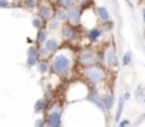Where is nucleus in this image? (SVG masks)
Here are the masks:
<instances>
[{"label": "nucleus", "instance_id": "nucleus-42", "mask_svg": "<svg viewBox=\"0 0 145 127\" xmlns=\"http://www.w3.org/2000/svg\"><path fill=\"white\" fill-rule=\"evenodd\" d=\"M144 68H145V65H144Z\"/></svg>", "mask_w": 145, "mask_h": 127}, {"label": "nucleus", "instance_id": "nucleus-7", "mask_svg": "<svg viewBox=\"0 0 145 127\" xmlns=\"http://www.w3.org/2000/svg\"><path fill=\"white\" fill-rule=\"evenodd\" d=\"M101 105H103V109L106 113H110L116 105V97L114 95L111 93V90H106V92H101Z\"/></svg>", "mask_w": 145, "mask_h": 127}, {"label": "nucleus", "instance_id": "nucleus-3", "mask_svg": "<svg viewBox=\"0 0 145 127\" xmlns=\"http://www.w3.org/2000/svg\"><path fill=\"white\" fill-rule=\"evenodd\" d=\"M76 62L85 69L90 68V66H95V65H97L96 52L93 49H82L76 57Z\"/></svg>", "mask_w": 145, "mask_h": 127}, {"label": "nucleus", "instance_id": "nucleus-12", "mask_svg": "<svg viewBox=\"0 0 145 127\" xmlns=\"http://www.w3.org/2000/svg\"><path fill=\"white\" fill-rule=\"evenodd\" d=\"M96 16H97V20H99L101 24H103V23H107V21H111L110 13H108V10H107L106 6H97Z\"/></svg>", "mask_w": 145, "mask_h": 127}, {"label": "nucleus", "instance_id": "nucleus-30", "mask_svg": "<svg viewBox=\"0 0 145 127\" xmlns=\"http://www.w3.org/2000/svg\"><path fill=\"white\" fill-rule=\"evenodd\" d=\"M130 126H131V120L130 119H121L117 123V127H130Z\"/></svg>", "mask_w": 145, "mask_h": 127}, {"label": "nucleus", "instance_id": "nucleus-19", "mask_svg": "<svg viewBox=\"0 0 145 127\" xmlns=\"http://www.w3.org/2000/svg\"><path fill=\"white\" fill-rule=\"evenodd\" d=\"M45 30L47 31H51V33H55V31H58V30H61V23L55 18V17H52L51 20L47 21V27H45Z\"/></svg>", "mask_w": 145, "mask_h": 127}, {"label": "nucleus", "instance_id": "nucleus-11", "mask_svg": "<svg viewBox=\"0 0 145 127\" xmlns=\"http://www.w3.org/2000/svg\"><path fill=\"white\" fill-rule=\"evenodd\" d=\"M48 100L45 97H40L35 105H34V113L35 114H42V113H47L49 110V106H48Z\"/></svg>", "mask_w": 145, "mask_h": 127}, {"label": "nucleus", "instance_id": "nucleus-1", "mask_svg": "<svg viewBox=\"0 0 145 127\" xmlns=\"http://www.w3.org/2000/svg\"><path fill=\"white\" fill-rule=\"evenodd\" d=\"M51 72L55 76H66L73 65V58L68 54V51L59 49L51 57Z\"/></svg>", "mask_w": 145, "mask_h": 127}, {"label": "nucleus", "instance_id": "nucleus-29", "mask_svg": "<svg viewBox=\"0 0 145 127\" xmlns=\"http://www.w3.org/2000/svg\"><path fill=\"white\" fill-rule=\"evenodd\" d=\"M34 127H47V122L44 117H37L34 120Z\"/></svg>", "mask_w": 145, "mask_h": 127}, {"label": "nucleus", "instance_id": "nucleus-37", "mask_svg": "<svg viewBox=\"0 0 145 127\" xmlns=\"http://www.w3.org/2000/svg\"><path fill=\"white\" fill-rule=\"evenodd\" d=\"M27 42H28V44H33V42H35V41H34L31 37H27Z\"/></svg>", "mask_w": 145, "mask_h": 127}, {"label": "nucleus", "instance_id": "nucleus-34", "mask_svg": "<svg viewBox=\"0 0 145 127\" xmlns=\"http://www.w3.org/2000/svg\"><path fill=\"white\" fill-rule=\"evenodd\" d=\"M89 1H90V0H78V4L83 9L85 6H88V3H89Z\"/></svg>", "mask_w": 145, "mask_h": 127}, {"label": "nucleus", "instance_id": "nucleus-20", "mask_svg": "<svg viewBox=\"0 0 145 127\" xmlns=\"http://www.w3.org/2000/svg\"><path fill=\"white\" fill-rule=\"evenodd\" d=\"M21 4L27 10H37L40 6V0H23Z\"/></svg>", "mask_w": 145, "mask_h": 127}, {"label": "nucleus", "instance_id": "nucleus-40", "mask_svg": "<svg viewBox=\"0 0 145 127\" xmlns=\"http://www.w3.org/2000/svg\"><path fill=\"white\" fill-rule=\"evenodd\" d=\"M125 1H127V4H128V6H130V7H131V6H133V4H131V1H130V0H125Z\"/></svg>", "mask_w": 145, "mask_h": 127}, {"label": "nucleus", "instance_id": "nucleus-27", "mask_svg": "<svg viewBox=\"0 0 145 127\" xmlns=\"http://www.w3.org/2000/svg\"><path fill=\"white\" fill-rule=\"evenodd\" d=\"M134 96H135L137 99H141V100H142V97L145 96V86L144 85H138V86H137V89H135V92H134Z\"/></svg>", "mask_w": 145, "mask_h": 127}, {"label": "nucleus", "instance_id": "nucleus-13", "mask_svg": "<svg viewBox=\"0 0 145 127\" xmlns=\"http://www.w3.org/2000/svg\"><path fill=\"white\" fill-rule=\"evenodd\" d=\"M101 36H103V30H101L100 27H97L96 26V27H92V28H89V30H88L86 38L92 42V44H95V42H97L100 38H101Z\"/></svg>", "mask_w": 145, "mask_h": 127}, {"label": "nucleus", "instance_id": "nucleus-2", "mask_svg": "<svg viewBox=\"0 0 145 127\" xmlns=\"http://www.w3.org/2000/svg\"><path fill=\"white\" fill-rule=\"evenodd\" d=\"M83 76H85L86 82L89 85H99V86H100L103 82H106V79H107V72L104 71L103 66L95 65V66L86 68L85 72H83Z\"/></svg>", "mask_w": 145, "mask_h": 127}, {"label": "nucleus", "instance_id": "nucleus-32", "mask_svg": "<svg viewBox=\"0 0 145 127\" xmlns=\"http://www.w3.org/2000/svg\"><path fill=\"white\" fill-rule=\"evenodd\" d=\"M113 21H107V23H103V31H111L113 28Z\"/></svg>", "mask_w": 145, "mask_h": 127}, {"label": "nucleus", "instance_id": "nucleus-38", "mask_svg": "<svg viewBox=\"0 0 145 127\" xmlns=\"http://www.w3.org/2000/svg\"><path fill=\"white\" fill-rule=\"evenodd\" d=\"M58 1H59V0H48V3H51V4H54V3L58 4Z\"/></svg>", "mask_w": 145, "mask_h": 127}, {"label": "nucleus", "instance_id": "nucleus-4", "mask_svg": "<svg viewBox=\"0 0 145 127\" xmlns=\"http://www.w3.org/2000/svg\"><path fill=\"white\" fill-rule=\"evenodd\" d=\"M62 107L61 106H54L52 109H49L45 116V122L47 127H62Z\"/></svg>", "mask_w": 145, "mask_h": 127}, {"label": "nucleus", "instance_id": "nucleus-16", "mask_svg": "<svg viewBox=\"0 0 145 127\" xmlns=\"http://www.w3.org/2000/svg\"><path fill=\"white\" fill-rule=\"evenodd\" d=\"M124 106H125V100L120 96V97H118V102H117V106H116V112H114V122H116V123H118V122L123 119Z\"/></svg>", "mask_w": 145, "mask_h": 127}, {"label": "nucleus", "instance_id": "nucleus-39", "mask_svg": "<svg viewBox=\"0 0 145 127\" xmlns=\"http://www.w3.org/2000/svg\"><path fill=\"white\" fill-rule=\"evenodd\" d=\"M21 1H23V0H13V6L17 4V3H21Z\"/></svg>", "mask_w": 145, "mask_h": 127}, {"label": "nucleus", "instance_id": "nucleus-18", "mask_svg": "<svg viewBox=\"0 0 145 127\" xmlns=\"http://www.w3.org/2000/svg\"><path fill=\"white\" fill-rule=\"evenodd\" d=\"M48 31L44 28V30H40V31H37V36H35V44L37 45H44L45 44V41L48 40Z\"/></svg>", "mask_w": 145, "mask_h": 127}, {"label": "nucleus", "instance_id": "nucleus-10", "mask_svg": "<svg viewBox=\"0 0 145 127\" xmlns=\"http://www.w3.org/2000/svg\"><path fill=\"white\" fill-rule=\"evenodd\" d=\"M61 37L63 38V40H73L75 37H76V30H75V26H72V24H63V26H61Z\"/></svg>", "mask_w": 145, "mask_h": 127}, {"label": "nucleus", "instance_id": "nucleus-8", "mask_svg": "<svg viewBox=\"0 0 145 127\" xmlns=\"http://www.w3.org/2000/svg\"><path fill=\"white\" fill-rule=\"evenodd\" d=\"M54 10H52V7H51V3H40V6H38V9H37V16L41 18V20H44L45 23L51 20L52 17H54Z\"/></svg>", "mask_w": 145, "mask_h": 127}, {"label": "nucleus", "instance_id": "nucleus-5", "mask_svg": "<svg viewBox=\"0 0 145 127\" xmlns=\"http://www.w3.org/2000/svg\"><path fill=\"white\" fill-rule=\"evenodd\" d=\"M88 102L93 106H96L100 112H104L103 105H101V92L99 85H89V95H88Z\"/></svg>", "mask_w": 145, "mask_h": 127}, {"label": "nucleus", "instance_id": "nucleus-14", "mask_svg": "<svg viewBox=\"0 0 145 127\" xmlns=\"http://www.w3.org/2000/svg\"><path fill=\"white\" fill-rule=\"evenodd\" d=\"M44 47L48 49L49 52L54 55L55 52H58L59 49H61V41L56 38V37H49L48 40L45 41V44H44Z\"/></svg>", "mask_w": 145, "mask_h": 127}, {"label": "nucleus", "instance_id": "nucleus-35", "mask_svg": "<svg viewBox=\"0 0 145 127\" xmlns=\"http://www.w3.org/2000/svg\"><path fill=\"white\" fill-rule=\"evenodd\" d=\"M141 16H142V23L145 24V7H142V10H141Z\"/></svg>", "mask_w": 145, "mask_h": 127}, {"label": "nucleus", "instance_id": "nucleus-15", "mask_svg": "<svg viewBox=\"0 0 145 127\" xmlns=\"http://www.w3.org/2000/svg\"><path fill=\"white\" fill-rule=\"evenodd\" d=\"M35 68H37V71L41 76H47L51 72V62L47 61V59H40Z\"/></svg>", "mask_w": 145, "mask_h": 127}, {"label": "nucleus", "instance_id": "nucleus-22", "mask_svg": "<svg viewBox=\"0 0 145 127\" xmlns=\"http://www.w3.org/2000/svg\"><path fill=\"white\" fill-rule=\"evenodd\" d=\"M76 4H78V0H59L58 1V7L65 9V10H68V9L76 6Z\"/></svg>", "mask_w": 145, "mask_h": 127}, {"label": "nucleus", "instance_id": "nucleus-33", "mask_svg": "<svg viewBox=\"0 0 145 127\" xmlns=\"http://www.w3.org/2000/svg\"><path fill=\"white\" fill-rule=\"evenodd\" d=\"M121 97H123V99H124V100H125V102H128V100H130V99H131V92H128V90H127V92H124V93H123V96H121Z\"/></svg>", "mask_w": 145, "mask_h": 127}, {"label": "nucleus", "instance_id": "nucleus-24", "mask_svg": "<svg viewBox=\"0 0 145 127\" xmlns=\"http://www.w3.org/2000/svg\"><path fill=\"white\" fill-rule=\"evenodd\" d=\"M51 57H52V54L49 52L44 45H41L40 49H38V58H40V59H47V61H48Z\"/></svg>", "mask_w": 145, "mask_h": 127}, {"label": "nucleus", "instance_id": "nucleus-28", "mask_svg": "<svg viewBox=\"0 0 145 127\" xmlns=\"http://www.w3.org/2000/svg\"><path fill=\"white\" fill-rule=\"evenodd\" d=\"M38 58H30V57H27V61H25V66L27 68H35L37 66V64H38Z\"/></svg>", "mask_w": 145, "mask_h": 127}, {"label": "nucleus", "instance_id": "nucleus-6", "mask_svg": "<svg viewBox=\"0 0 145 127\" xmlns=\"http://www.w3.org/2000/svg\"><path fill=\"white\" fill-rule=\"evenodd\" d=\"M82 10L83 9L79 4L68 9V21H69V24H72L75 27L80 24V21H82Z\"/></svg>", "mask_w": 145, "mask_h": 127}, {"label": "nucleus", "instance_id": "nucleus-41", "mask_svg": "<svg viewBox=\"0 0 145 127\" xmlns=\"http://www.w3.org/2000/svg\"><path fill=\"white\" fill-rule=\"evenodd\" d=\"M142 103H144V105H145V96H144V97H142Z\"/></svg>", "mask_w": 145, "mask_h": 127}, {"label": "nucleus", "instance_id": "nucleus-23", "mask_svg": "<svg viewBox=\"0 0 145 127\" xmlns=\"http://www.w3.org/2000/svg\"><path fill=\"white\" fill-rule=\"evenodd\" d=\"M131 64H133V54H131V51H127V52H124V55L121 58V65L130 66Z\"/></svg>", "mask_w": 145, "mask_h": 127}, {"label": "nucleus", "instance_id": "nucleus-21", "mask_svg": "<svg viewBox=\"0 0 145 127\" xmlns=\"http://www.w3.org/2000/svg\"><path fill=\"white\" fill-rule=\"evenodd\" d=\"M31 24H33V27H34L37 31H40V30H44V28H45V27H44L45 21H44V20H41L38 16L33 17V20H31Z\"/></svg>", "mask_w": 145, "mask_h": 127}, {"label": "nucleus", "instance_id": "nucleus-25", "mask_svg": "<svg viewBox=\"0 0 145 127\" xmlns=\"http://www.w3.org/2000/svg\"><path fill=\"white\" fill-rule=\"evenodd\" d=\"M38 49H40V45H37V44L35 45H31L27 49V57H30V58H38Z\"/></svg>", "mask_w": 145, "mask_h": 127}, {"label": "nucleus", "instance_id": "nucleus-26", "mask_svg": "<svg viewBox=\"0 0 145 127\" xmlns=\"http://www.w3.org/2000/svg\"><path fill=\"white\" fill-rule=\"evenodd\" d=\"M96 61H97V65H106V52L103 51V49H99L97 51V54H96Z\"/></svg>", "mask_w": 145, "mask_h": 127}, {"label": "nucleus", "instance_id": "nucleus-9", "mask_svg": "<svg viewBox=\"0 0 145 127\" xmlns=\"http://www.w3.org/2000/svg\"><path fill=\"white\" fill-rule=\"evenodd\" d=\"M118 64H120V59L117 57L116 49L114 48H108L107 52H106V65H107V68L108 69H114V68L118 66Z\"/></svg>", "mask_w": 145, "mask_h": 127}, {"label": "nucleus", "instance_id": "nucleus-36", "mask_svg": "<svg viewBox=\"0 0 145 127\" xmlns=\"http://www.w3.org/2000/svg\"><path fill=\"white\" fill-rule=\"evenodd\" d=\"M141 122H145V113H144V114H141V117H140L138 123H141Z\"/></svg>", "mask_w": 145, "mask_h": 127}, {"label": "nucleus", "instance_id": "nucleus-17", "mask_svg": "<svg viewBox=\"0 0 145 127\" xmlns=\"http://www.w3.org/2000/svg\"><path fill=\"white\" fill-rule=\"evenodd\" d=\"M54 17H55L59 23H66V21H68V10L61 9V7H56V10H55V13H54Z\"/></svg>", "mask_w": 145, "mask_h": 127}, {"label": "nucleus", "instance_id": "nucleus-31", "mask_svg": "<svg viewBox=\"0 0 145 127\" xmlns=\"http://www.w3.org/2000/svg\"><path fill=\"white\" fill-rule=\"evenodd\" d=\"M13 3H10L8 0H0V9H11Z\"/></svg>", "mask_w": 145, "mask_h": 127}]
</instances>
